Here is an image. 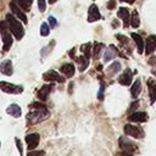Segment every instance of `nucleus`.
I'll return each mask as SVG.
<instances>
[{
    "label": "nucleus",
    "instance_id": "f257e3e1",
    "mask_svg": "<svg viewBox=\"0 0 156 156\" xmlns=\"http://www.w3.org/2000/svg\"><path fill=\"white\" fill-rule=\"evenodd\" d=\"M6 22H7V28L13 34V37L17 40H21L24 35V28L21 24V22L13 16V13H7L6 15Z\"/></svg>",
    "mask_w": 156,
    "mask_h": 156
},
{
    "label": "nucleus",
    "instance_id": "f03ea898",
    "mask_svg": "<svg viewBox=\"0 0 156 156\" xmlns=\"http://www.w3.org/2000/svg\"><path fill=\"white\" fill-rule=\"evenodd\" d=\"M49 111L46 108H32L30 112H28L27 115V121L30 124H35L39 123L44 119H46L49 117Z\"/></svg>",
    "mask_w": 156,
    "mask_h": 156
},
{
    "label": "nucleus",
    "instance_id": "7ed1b4c3",
    "mask_svg": "<svg viewBox=\"0 0 156 156\" xmlns=\"http://www.w3.org/2000/svg\"><path fill=\"white\" fill-rule=\"evenodd\" d=\"M6 27H7V22L2 21L1 22V38H2V50L4 51L10 50V48L12 45V41H13L12 35H11L12 33L10 34V29L7 30Z\"/></svg>",
    "mask_w": 156,
    "mask_h": 156
},
{
    "label": "nucleus",
    "instance_id": "20e7f679",
    "mask_svg": "<svg viewBox=\"0 0 156 156\" xmlns=\"http://www.w3.org/2000/svg\"><path fill=\"white\" fill-rule=\"evenodd\" d=\"M123 132L128 135V136H133L135 139H141L144 138V130L141 127L138 126H133V124H126L123 127Z\"/></svg>",
    "mask_w": 156,
    "mask_h": 156
},
{
    "label": "nucleus",
    "instance_id": "39448f33",
    "mask_svg": "<svg viewBox=\"0 0 156 156\" xmlns=\"http://www.w3.org/2000/svg\"><path fill=\"white\" fill-rule=\"evenodd\" d=\"M118 144H119V147L124 151H128V152H134L136 151L138 146L134 141H132L130 139H128L127 136H121L119 140H118Z\"/></svg>",
    "mask_w": 156,
    "mask_h": 156
},
{
    "label": "nucleus",
    "instance_id": "423d86ee",
    "mask_svg": "<svg viewBox=\"0 0 156 156\" xmlns=\"http://www.w3.org/2000/svg\"><path fill=\"white\" fill-rule=\"evenodd\" d=\"M0 88L2 91L5 93H10V94H21L23 91V87L21 85H15L12 83H7V82H0Z\"/></svg>",
    "mask_w": 156,
    "mask_h": 156
},
{
    "label": "nucleus",
    "instance_id": "0eeeda50",
    "mask_svg": "<svg viewBox=\"0 0 156 156\" xmlns=\"http://www.w3.org/2000/svg\"><path fill=\"white\" fill-rule=\"evenodd\" d=\"M43 79L46 80V82H57V83H63V82L66 80L62 76H60V74H58L56 71H54V69H50V71L45 72V73L43 74Z\"/></svg>",
    "mask_w": 156,
    "mask_h": 156
},
{
    "label": "nucleus",
    "instance_id": "6e6552de",
    "mask_svg": "<svg viewBox=\"0 0 156 156\" xmlns=\"http://www.w3.org/2000/svg\"><path fill=\"white\" fill-rule=\"evenodd\" d=\"M39 140H40V135L37 134V133H32V134H28L26 136V143L28 145V151L29 150H33L38 146L39 144Z\"/></svg>",
    "mask_w": 156,
    "mask_h": 156
},
{
    "label": "nucleus",
    "instance_id": "1a4fd4ad",
    "mask_svg": "<svg viewBox=\"0 0 156 156\" xmlns=\"http://www.w3.org/2000/svg\"><path fill=\"white\" fill-rule=\"evenodd\" d=\"M101 18V15H100V11L98 9V6L95 4L90 5V7L88 9V22H95Z\"/></svg>",
    "mask_w": 156,
    "mask_h": 156
},
{
    "label": "nucleus",
    "instance_id": "9d476101",
    "mask_svg": "<svg viewBox=\"0 0 156 156\" xmlns=\"http://www.w3.org/2000/svg\"><path fill=\"white\" fill-rule=\"evenodd\" d=\"M117 16L123 20V26H124V28H127V27L130 24V16H132V15H130V12H129V10H128L127 7H119V9H118V12H117Z\"/></svg>",
    "mask_w": 156,
    "mask_h": 156
},
{
    "label": "nucleus",
    "instance_id": "9b49d317",
    "mask_svg": "<svg viewBox=\"0 0 156 156\" xmlns=\"http://www.w3.org/2000/svg\"><path fill=\"white\" fill-rule=\"evenodd\" d=\"M132 80H133V73H132V71H130L129 68H127V69L119 76V78H118V83H119L121 85H124V87L129 85V84L132 83Z\"/></svg>",
    "mask_w": 156,
    "mask_h": 156
},
{
    "label": "nucleus",
    "instance_id": "f8f14e48",
    "mask_svg": "<svg viewBox=\"0 0 156 156\" xmlns=\"http://www.w3.org/2000/svg\"><path fill=\"white\" fill-rule=\"evenodd\" d=\"M155 50H156V35H149L145 41V52L146 55H150Z\"/></svg>",
    "mask_w": 156,
    "mask_h": 156
},
{
    "label": "nucleus",
    "instance_id": "ddd939ff",
    "mask_svg": "<svg viewBox=\"0 0 156 156\" xmlns=\"http://www.w3.org/2000/svg\"><path fill=\"white\" fill-rule=\"evenodd\" d=\"M147 89H149L150 104H154L156 100V79H154V78L147 79Z\"/></svg>",
    "mask_w": 156,
    "mask_h": 156
},
{
    "label": "nucleus",
    "instance_id": "4468645a",
    "mask_svg": "<svg viewBox=\"0 0 156 156\" xmlns=\"http://www.w3.org/2000/svg\"><path fill=\"white\" fill-rule=\"evenodd\" d=\"M52 88H54V84H44L40 89H39V91H38V94H37V96H38V99L39 100H46V98L49 96V94H50V91L52 90Z\"/></svg>",
    "mask_w": 156,
    "mask_h": 156
},
{
    "label": "nucleus",
    "instance_id": "2eb2a0df",
    "mask_svg": "<svg viewBox=\"0 0 156 156\" xmlns=\"http://www.w3.org/2000/svg\"><path fill=\"white\" fill-rule=\"evenodd\" d=\"M147 113L146 112H134L132 115H129L128 119L130 122H135V123H143L147 121Z\"/></svg>",
    "mask_w": 156,
    "mask_h": 156
},
{
    "label": "nucleus",
    "instance_id": "dca6fc26",
    "mask_svg": "<svg viewBox=\"0 0 156 156\" xmlns=\"http://www.w3.org/2000/svg\"><path fill=\"white\" fill-rule=\"evenodd\" d=\"M10 7H11L12 13H13L17 18H20L24 24H27V22H28V21H27V16L24 15V12H23V11H21V10H20V7H17L15 2H10Z\"/></svg>",
    "mask_w": 156,
    "mask_h": 156
},
{
    "label": "nucleus",
    "instance_id": "f3484780",
    "mask_svg": "<svg viewBox=\"0 0 156 156\" xmlns=\"http://www.w3.org/2000/svg\"><path fill=\"white\" fill-rule=\"evenodd\" d=\"M60 71L65 74V77L71 78V77H73V74L76 72V68H74V65L73 63H65V65L61 66Z\"/></svg>",
    "mask_w": 156,
    "mask_h": 156
},
{
    "label": "nucleus",
    "instance_id": "a211bd4d",
    "mask_svg": "<svg viewBox=\"0 0 156 156\" xmlns=\"http://www.w3.org/2000/svg\"><path fill=\"white\" fill-rule=\"evenodd\" d=\"M130 35H132V38L134 39L135 44H136L138 52H139V54H143V52H144V49H145V41H144V39H143L139 34H136V33H132Z\"/></svg>",
    "mask_w": 156,
    "mask_h": 156
},
{
    "label": "nucleus",
    "instance_id": "6ab92c4d",
    "mask_svg": "<svg viewBox=\"0 0 156 156\" xmlns=\"http://www.w3.org/2000/svg\"><path fill=\"white\" fill-rule=\"evenodd\" d=\"M0 71L2 74L5 76H11L13 73V69H12V62L10 60H5L1 62V66H0Z\"/></svg>",
    "mask_w": 156,
    "mask_h": 156
},
{
    "label": "nucleus",
    "instance_id": "aec40b11",
    "mask_svg": "<svg viewBox=\"0 0 156 156\" xmlns=\"http://www.w3.org/2000/svg\"><path fill=\"white\" fill-rule=\"evenodd\" d=\"M117 54H118L117 49H116L113 45H110L108 49H106V51H105V54H104V62H108V61H111L112 58L116 57Z\"/></svg>",
    "mask_w": 156,
    "mask_h": 156
},
{
    "label": "nucleus",
    "instance_id": "412c9836",
    "mask_svg": "<svg viewBox=\"0 0 156 156\" xmlns=\"http://www.w3.org/2000/svg\"><path fill=\"white\" fill-rule=\"evenodd\" d=\"M74 60L77 61V63H78V68H79V71H80V72L85 71V69H87V67L89 66V58H88L87 56H84V55H80V56L76 57Z\"/></svg>",
    "mask_w": 156,
    "mask_h": 156
},
{
    "label": "nucleus",
    "instance_id": "4be33fe9",
    "mask_svg": "<svg viewBox=\"0 0 156 156\" xmlns=\"http://www.w3.org/2000/svg\"><path fill=\"white\" fill-rule=\"evenodd\" d=\"M6 112H7L9 115H11L12 117L18 118V117L21 116V113H22V110H21V107H20L17 104H11V105L7 107Z\"/></svg>",
    "mask_w": 156,
    "mask_h": 156
},
{
    "label": "nucleus",
    "instance_id": "5701e85b",
    "mask_svg": "<svg viewBox=\"0 0 156 156\" xmlns=\"http://www.w3.org/2000/svg\"><path fill=\"white\" fill-rule=\"evenodd\" d=\"M140 91H141V82H140V79H136V80L133 83L132 88H130L132 98H133V99H136V98L139 96Z\"/></svg>",
    "mask_w": 156,
    "mask_h": 156
},
{
    "label": "nucleus",
    "instance_id": "b1692460",
    "mask_svg": "<svg viewBox=\"0 0 156 156\" xmlns=\"http://www.w3.org/2000/svg\"><path fill=\"white\" fill-rule=\"evenodd\" d=\"M119 69H121V63H119L118 61H115V62H112V63L107 67V76L112 77V76H115Z\"/></svg>",
    "mask_w": 156,
    "mask_h": 156
},
{
    "label": "nucleus",
    "instance_id": "393cba45",
    "mask_svg": "<svg viewBox=\"0 0 156 156\" xmlns=\"http://www.w3.org/2000/svg\"><path fill=\"white\" fill-rule=\"evenodd\" d=\"M104 48H105V45H104L102 43H95V44H94V48H93V57H94L95 60H98V58L100 57L101 51H102Z\"/></svg>",
    "mask_w": 156,
    "mask_h": 156
},
{
    "label": "nucleus",
    "instance_id": "a878e982",
    "mask_svg": "<svg viewBox=\"0 0 156 156\" xmlns=\"http://www.w3.org/2000/svg\"><path fill=\"white\" fill-rule=\"evenodd\" d=\"M130 26L133 28H138L140 26V18H139V13L136 10H134L132 12V16H130Z\"/></svg>",
    "mask_w": 156,
    "mask_h": 156
},
{
    "label": "nucleus",
    "instance_id": "bb28decb",
    "mask_svg": "<svg viewBox=\"0 0 156 156\" xmlns=\"http://www.w3.org/2000/svg\"><path fill=\"white\" fill-rule=\"evenodd\" d=\"M79 50H80V52H82L84 56H87L88 58H90V54H91V44H90V43L83 44Z\"/></svg>",
    "mask_w": 156,
    "mask_h": 156
},
{
    "label": "nucleus",
    "instance_id": "cd10ccee",
    "mask_svg": "<svg viewBox=\"0 0 156 156\" xmlns=\"http://www.w3.org/2000/svg\"><path fill=\"white\" fill-rule=\"evenodd\" d=\"M32 2H33V0H18L20 7H21L23 11H29Z\"/></svg>",
    "mask_w": 156,
    "mask_h": 156
},
{
    "label": "nucleus",
    "instance_id": "c85d7f7f",
    "mask_svg": "<svg viewBox=\"0 0 156 156\" xmlns=\"http://www.w3.org/2000/svg\"><path fill=\"white\" fill-rule=\"evenodd\" d=\"M50 24H48L46 22H43L41 23V26H40V34L43 35V37H46V35H49V33H50Z\"/></svg>",
    "mask_w": 156,
    "mask_h": 156
},
{
    "label": "nucleus",
    "instance_id": "c756f323",
    "mask_svg": "<svg viewBox=\"0 0 156 156\" xmlns=\"http://www.w3.org/2000/svg\"><path fill=\"white\" fill-rule=\"evenodd\" d=\"M116 38L119 40V43H121L122 45H128V41H129V40H128L127 37H124V35H122V34H117Z\"/></svg>",
    "mask_w": 156,
    "mask_h": 156
},
{
    "label": "nucleus",
    "instance_id": "7c9ffc66",
    "mask_svg": "<svg viewBox=\"0 0 156 156\" xmlns=\"http://www.w3.org/2000/svg\"><path fill=\"white\" fill-rule=\"evenodd\" d=\"M38 10L40 12H44L46 10V1L45 0H38Z\"/></svg>",
    "mask_w": 156,
    "mask_h": 156
},
{
    "label": "nucleus",
    "instance_id": "2f4dec72",
    "mask_svg": "<svg viewBox=\"0 0 156 156\" xmlns=\"http://www.w3.org/2000/svg\"><path fill=\"white\" fill-rule=\"evenodd\" d=\"M27 156H45V151L43 150H37V151H28Z\"/></svg>",
    "mask_w": 156,
    "mask_h": 156
},
{
    "label": "nucleus",
    "instance_id": "473e14b6",
    "mask_svg": "<svg viewBox=\"0 0 156 156\" xmlns=\"http://www.w3.org/2000/svg\"><path fill=\"white\" fill-rule=\"evenodd\" d=\"M104 90H105V83L101 80L100 90H99V93H98V98H99V100H102V99H104Z\"/></svg>",
    "mask_w": 156,
    "mask_h": 156
},
{
    "label": "nucleus",
    "instance_id": "72a5a7b5",
    "mask_svg": "<svg viewBox=\"0 0 156 156\" xmlns=\"http://www.w3.org/2000/svg\"><path fill=\"white\" fill-rule=\"evenodd\" d=\"M48 21H49V24H50V27H51V28H55V27L57 26V21H56V18H55V17L49 16Z\"/></svg>",
    "mask_w": 156,
    "mask_h": 156
},
{
    "label": "nucleus",
    "instance_id": "f704fd0d",
    "mask_svg": "<svg viewBox=\"0 0 156 156\" xmlns=\"http://www.w3.org/2000/svg\"><path fill=\"white\" fill-rule=\"evenodd\" d=\"M15 143H16V145H17V150L20 151V155H22V154H23V149H22L21 140H20L18 138H16V139H15Z\"/></svg>",
    "mask_w": 156,
    "mask_h": 156
},
{
    "label": "nucleus",
    "instance_id": "c9c22d12",
    "mask_svg": "<svg viewBox=\"0 0 156 156\" xmlns=\"http://www.w3.org/2000/svg\"><path fill=\"white\" fill-rule=\"evenodd\" d=\"M115 7H116V0H110L107 2V9L108 10H113Z\"/></svg>",
    "mask_w": 156,
    "mask_h": 156
},
{
    "label": "nucleus",
    "instance_id": "e433bc0d",
    "mask_svg": "<svg viewBox=\"0 0 156 156\" xmlns=\"http://www.w3.org/2000/svg\"><path fill=\"white\" fill-rule=\"evenodd\" d=\"M138 105H139V101L133 102V104L130 105V107H129V112H130V111H133V110H135V107H138Z\"/></svg>",
    "mask_w": 156,
    "mask_h": 156
},
{
    "label": "nucleus",
    "instance_id": "4c0bfd02",
    "mask_svg": "<svg viewBox=\"0 0 156 156\" xmlns=\"http://www.w3.org/2000/svg\"><path fill=\"white\" fill-rule=\"evenodd\" d=\"M119 155H121V156H133V155H132V152H128V151H124V150H123Z\"/></svg>",
    "mask_w": 156,
    "mask_h": 156
},
{
    "label": "nucleus",
    "instance_id": "58836bf2",
    "mask_svg": "<svg viewBox=\"0 0 156 156\" xmlns=\"http://www.w3.org/2000/svg\"><path fill=\"white\" fill-rule=\"evenodd\" d=\"M149 63L150 65H156V57H150L149 58Z\"/></svg>",
    "mask_w": 156,
    "mask_h": 156
},
{
    "label": "nucleus",
    "instance_id": "ea45409f",
    "mask_svg": "<svg viewBox=\"0 0 156 156\" xmlns=\"http://www.w3.org/2000/svg\"><path fill=\"white\" fill-rule=\"evenodd\" d=\"M74 51H76V49L73 48V49H72V50H71V51L68 52V54H69V56H71L72 58H76V57H74Z\"/></svg>",
    "mask_w": 156,
    "mask_h": 156
},
{
    "label": "nucleus",
    "instance_id": "a19ab883",
    "mask_svg": "<svg viewBox=\"0 0 156 156\" xmlns=\"http://www.w3.org/2000/svg\"><path fill=\"white\" fill-rule=\"evenodd\" d=\"M121 1H124V2H128L129 5H133L135 2V0H121Z\"/></svg>",
    "mask_w": 156,
    "mask_h": 156
},
{
    "label": "nucleus",
    "instance_id": "79ce46f5",
    "mask_svg": "<svg viewBox=\"0 0 156 156\" xmlns=\"http://www.w3.org/2000/svg\"><path fill=\"white\" fill-rule=\"evenodd\" d=\"M48 1H49V4L51 5V4H55V2L57 1V0H48Z\"/></svg>",
    "mask_w": 156,
    "mask_h": 156
},
{
    "label": "nucleus",
    "instance_id": "37998d69",
    "mask_svg": "<svg viewBox=\"0 0 156 156\" xmlns=\"http://www.w3.org/2000/svg\"><path fill=\"white\" fill-rule=\"evenodd\" d=\"M101 68H102V67H101V65H99V66H96V69H99V71H101Z\"/></svg>",
    "mask_w": 156,
    "mask_h": 156
},
{
    "label": "nucleus",
    "instance_id": "c03bdc74",
    "mask_svg": "<svg viewBox=\"0 0 156 156\" xmlns=\"http://www.w3.org/2000/svg\"><path fill=\"white\" fill-rule=\"evenodd\" d=\"M151 73H152V74H154V76H156V69H155V68H154V69H152V71H151Z\"/></svg>",
    "mask_w": 156,
    "mask_h": 156
},
{
    "label": "nucleus",
    "instance_id": "a18cd8bd",
    "mask_svg": "<svg viewBox=\"0 0 156 156\" xmlns=\"http://www.w3.org/2000/svg\"><path fill=\"white\" fill-rule=\"evenodd\" d=\"M118 156H121V155H118Z\"/></svg>",
    "mask_w": 156,
    "mask_h": 156
}]
</instances>
